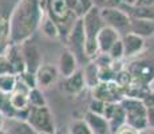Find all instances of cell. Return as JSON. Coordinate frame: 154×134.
<instances>
[{"instance_id": "7", "label": "cell", "mask_w": 154, "mask_h": 134, "mask_svg": "<svg viewBox=\"0 0 154 134\" xmlns=\"http://www.w3.org/2000/svg\"><path fill=\"white\" fill-rule=\"evenodd\" d=\"M85 30H83V22L82 17H76V20L74 22L72 27H71L69 36H67V42H69V47L67 48L71 50L78 58L79 54H83L85 56Z\"/></svg>"}, {"instance_id": "18", "label": "cell", "mask_w": 154, "mask_h": 134, "mask_svg": "<svg viewBox=\"0 0 154 134\" xmlns=\"http://www.w3.org/2000/svg\"><path fill=\"white\" fill-rule=\"evenodd\" d=\"M129 32L138 35L143 38H152L154 35V20H146V19H133L130 17V26Z\"/></svg>"}, {"instance_id": "4", "label": "cell", "mask_w": 154, "mask_h": 134, "mask_svg": "<svg viewBox=\"0 0 154 134\" xmlns=\"http://www.w3.org/2000/svg\"><path fill=\"white\" fill-rule=\"evenodd\" d=\"M99 14L105 26L117 30L118 32H129L130 16L122 8H99Z\"/></svg>"}, {"instance_id": "5", "label": "cell", "mask_w": 154, "mask_h": 134, "mask_svg": "<svg viewBox=\"0 0 154 134\" xmlns=\"http://www.w3.org/2000/svg\"><path fill=\"white\" fill-rule=\"evenodd\" d=\"M23 61H24L26 73L35 75L38 68L42 66V54H40L39 46L34 40L28 39L20 44Z\"/></svg>"}, {"instance_id": "35", "label": "cell", "mask_w": 154, "mask_h": 134, "mask_svg": "<svg viewBox=\"0 0 154 134\" xmlns=\"http://www.w3.org/2000/svg\"><path fill=\"white\" fill-rule=\"evenodd\" d=\"M133 7H154V0H137Z\"/></svg>"}, {"instance_id": "11", "label": "cell", "mask_w": 154, "mask_h": 134, "mask_svg": "<svg viewBox=\"0 0 154 134\" xmlns=\"http://www.w3.org/2000/svg\"><path fill=\"white\" fill-rule=\"evenodd\" d=\"M58 70L50 63H42V66L38 68V71L35 73V83L36 87H39L40 90L50 87L56 82L58 78Z\"/></svg>"}, {"instance_id": "14", "label": "cell", "mask_w": 154, "mask_h": 134, "mask_svg": "<svg viewBox=\"0 0 154 134\" xmlns=\"http://www.w3.org/2000/svg\"><path fill=\"white\" fill-rule=\"evenodd\" d=\"M4 54L7 56L8 62H10L11 67L15 75H20L26 71V66H24V61H23V55H22V50H20V44H12L8 43L5 46Z\"/></svg>"}, {"instance_id": "24", "label": "cell", "mask_w": 154, "mask_h": 134, "mask_svg": "<svg viewBox=\"0 0 154 134\" xmlns=\"http://www.w3.org/2000/svg\"><path fill=\"white\" fill-rule=\"evenodd\" d=\"M71 12H75L78 17H82L83 15L93 7L91 0H67Z\"/></svg>"}, {"instance_id": "33", "label": "cell", "mask_w": 154, "mask_h": 134, "mask_svg": "<svg viewBox=\"0 0 154 134\" xmlns=\"http://www.w3.org/2000/svg\"><path fill=\"white\" fill-rule=\"evenodd\" d=\"M114 134H138V130H135L134 127H131L130 125L125 123L123 126H121Z\"/></svg>"}, {"instance_id": "39", "label": "cell", "mask_w": 154, "mask_h": 134, "mask_svg": "<svg viewBox=\"0 0 154 134\" xmlns=\"http://www.w3.org/2000/svg\"><path fill=\"white\" fill-rule=\"evenodd\" d=\"M138 134H150V133H149V129H145V130H140Z\"/></svg>"}, {"instance_id": "26", "label": "cell", "mask_w": 154, "mask_h": 134, "mask_svg": "<svg viewBox=\"0 0 154 134\" xmlns=\"http://www.w3.org/2000/svg\"><path fill=\"white\" fill-rule=\"evenodd\" d=\"M107 55L110 56V59L112 62H121L122 59H125V50H123L122 38L112 44V47L109 50Z\"/></svg>"}, {"instance_id": "2", "label": "cell", "mask_w": 154, "mask_h": 134, "mask_svg": "<svg viewBox=\"0 0 154 134\" xmlns=\"http://www.w3.org/2000/svg\"><path fill=\"white\" fill-rule=\"evenodd\" d=\"M121 105L126 111V123L134 127L135 130H145L147 129L146 122V106L143 105L141 99L137 98L123 97L121 101Z\"/></svg>"}, {"instance_id": "32", "label": "cell", "mask_w": 154, "mask_h": 134, "mask_svg": "<svg viewBox=\"0 0 154 134\" xmlns=\"http://www.w3.org/2000/svg\"><path fill=\"white\" fill-rule=\"evenodd\" d=\"M146 122H147V129L154 130V106L146 107Z\"/></svg>"}, {"instance_id": "31", "label": "cell", "mask_w": 154, "mask_h": 134, "mask_svg": "<svg viewBox=\"0 0 154 134\" xmlns=\"http://www.w3.org/2000/svg\"><path fill=\"white\" fill-rule=\"evenodd\" d=\"M103 107H105V102H102V101H98V99H93V102H91L88 111H93V113H95V114H100V115H102Z\"/></svg>"}, {"instance_id": "40", "label": "cell", "mask_w": 154, "mask_h": 134, "mask_svg": "<svg viewBox=\"0 0 154 134\" xmlns=\"http://www.w3.org/2000/svg\"><path fill=\"white\" fill-rule=\"evenodd\" d=\"M149 133H150V134H154V130H153V129H149Z\"/></svg>"}, {"instance_id": "41", "label": "cell", "mask_w": 154, "mask_h": 134, "mask_svg": "<svg viewBox=\"0 0 154 134\" xmlns=\"http://www.w3.org/2000/svg\"><path fill=\"white\" fill-rule=\"evenodd\" d=\"M0 134H4V133H3V132H0Z\"/></svg>"}, {"instance_id": "23", "label": "cell", "mask_w": 154, "mask_h": 134, "mask_svg": "<svg viewBox=\"0 0 154 134\" xmlns=\"http://www.w3.org/2000/svg\"><path fill=\"white\" fill-rule=\"evenodd\" d=\"M17 85V75L15 74H5L0 76V93L10 95Z\"/></svg>"}, {"instance_id": "25", "label": "cell", "mask_w": 154, "mask_h": 134, "mask_svg": "<svg viewBox=\"0 0 154 134\" xmlns=\"http://www.w3.org/2000/svg\"><path fill=\"white\" fill-rule=\"evenodd\" d=\"M28 101H29V107H43L47 106L46 98H44L43 90L39 87H32L28 91Z\"/></svg>"}, {"instance_id": "21", "label": "cell", "mask_w": 154, "mask_h": 134, "mask_svg": "<svg viewBox=\"0 0 154 134\" xmlns=\"http://www.w3.org/2000/svg\"><path fill=\"white\" fill-rule=\"evenodd\" d=\"M107 122H109V126H110L111 133H115L121 126H123V125L126 123V111H125V109H123L119 102L115 103L114 111H112L110 120H109Z\"/></svg>"}, {"instance_id": "10", "label": "cell", "mask_w": 154, "mask_h": 134, "mask_svg": "<svg viewBox=\"0 0 154 134\" xmlns=\"http://www.w3.org/2000/svg\"><path fill=\"white\" fill-rule=\"evenodd\" d=\"M129 73L131 74L134 80L147 86L154 79V66L149 61H140L134 63L129 68Z\"/></svg>"}, {"instance_id": "29", "label": "cell", "mask_w": 154, "mask_h": 134, "mask_svg": "<svg viewBox=\"0 0 154 134\" xmlns=\"http://www.w3.org/2000/svg\"><path fill=\"white\" fill-rule=\"evenodd\" d=\"M0 111L5 115V117H14V110L10 105V101H8V95L0 93Z\"/></svg>"}, {"instance_id": "6", "label": "cell", "mask_w": 154, "mask_h": 134, "mask_svg": "<svg viewBox=\"0 0 154 134\" xmlns=\"http://www.w3.org/2000/svg\"><path fill=\"white\" fill-rule=\"evenodd\" d=\"M93 97L94 99L102 101V102H119L118 97L122 101L123 89L115 80H112V82H99L95 87H93Z\"/></svg>"}, {"instance_id": "19", "label": "cell", "mask_w": 154, "mask_h": 134, "mask_svg": "<svg viewBox=\"0 0 154 134\" xmlns=\"http://www.w3.org/2000/svg\"><path fill=\"white\" fill-rule=\"evenodd\" d=\"M86 83H85V78H83V73L81 70H78L76 73H74L69 78H64V85L63 89L66 90L67 94L70 95H78L85 90Z\"/></svg>"}, {"instance_id": "1", "label": "cell", "mask_w": 154, "mask_h": 134, "mask_svg": "<svg viewBox=\"0 0 154 134\" xmlns=\"http://www.w3.org/2000/svg\"><path fill=\"white\" fill-rule=\"evenodd\" d=\"M47 14V0H19L8 19L10 42L22 44L32 38L39 30L44 15Z\"/></svg>"}, {"instance_id": "27", "label": "cell", "mask_w": 154, "mask_h": 134, "mask_svg": "<svg viewBox=\"0 0 154 134\" xmlns=\"http://www.w3.org/2000/svg\"><path fill=\"white\" fill-rule=\"evenodd\" d=\"M10 42V24L8 19L0 15V48L3 46H7Z\"/></svg>"}, {"instance_id": "8", "label": "cell", "mask_w": 154, "mask_h": 134, "mask_svg": "<svg viewBox=\"0 0 154 134\" xmlns=\"http://www.w3.org/2000/svg\"><path fill=\"white\" fill-rule=\"evenodd\" d=\"M28 91L29 87L24 85L19 78H17V85L15 90L8 95V101L12 107L14 111H26L29 109V101H28Z\"/></svg>"}, {"instance_id": "22", "label": "cell", "mask_w": 154, "mask_h": 134, "mask_svg": "<svg viewBox=\"0 0 154 134\" xmlns=\"http://www.w3.org/2000/svg\"><path fill=\"white\" fill-rule=\"evenodd\" d=\"M83 73V78H85V83L87 87H95L99 83V78H98V66H97L94 62H91L87 67L85 68Z\"/></svg>"}, {"instance_id": "15", "label": "cell", "mask_w": 154, "mask_h": 134, "mask_svg": "<svg viewBox=\"0 0 154 134\" xmlns=\"http://www.w3.org/2000/svg\"><path fill=\"white\" fill-rule=\"evenodd\" d=\"M3 133L4 134H36V132L26 121V118L23 120V118H17L15 115L5 118Z\"/></svg>"}, {"instance_id": "30", "label": "cell", "mask_w": 154, "mask_h": 134, "mask_svg": "<svg viewBox=\"0 0 154 134\" xmlns=\"http://www.w3.org/2000/svg\"><path fill=\"white\" fill-rule=\"evenodd\" d=\"M5 74H14V71H12L10 62H8L7 56L2 52L0 54V76L5 75Z\"/></svg>"}, {"instance_id": "17", "label": "cell", "mask_w": 154, "mask_h": 134, "mask_svg": "<svg viewBox=\"0 0 154 134\" xmlns=\"http://www.w3.org/2000/svg\"><path fill=\"white\" fill-rule=\"evenodd\" d=\"M47 12L55 20H66L70 16L71 10L67 0H47Z\"/></svg>"}, {"instance_id": "34", "label": "cell", "mask_w": 154, "mask_h": 134, "mask_svg": "<svg viewBox=\"0 0 154 134\" xmlns=\"http://www.w3.org/2000/svg\"><path fill=\"white\" fill-rule=\"evenodd\" d=\"M123 2L122 0H106L105 5L102 8H122Z\"/></svg>"}, {"instance_id": "3", "label": "cell", "mask_w": 154, "mask_h": 134, "mask_svg": "<svg viewBox=\"0 0 154 134\" xmlns=\"http://www.w3.org/2000/svg\"><path fill=\"white\" fill-rule=\"evenodd\" d=\"M26 121L29 126L39 134H54V118L47 106L43 107H29L27 110Z\"/></svg>"}, {"instance_id": "28", "label": "cell", "mask_w": 154, "mask_h": 134, "mask_svg": "<svg viewBox=\"0 0 154 134\" xmlns=\"http://www.w3.org/2000/svg\"><path fill=\"white\" fill-rule=\"evenodd\" d=\"M70 134H93L85 120H75L70 125Z\"/></svg>"}, {"instance_id": "9", "label": "cell", "mask_w": 154, "mask_h": 134, "mask_svg": "<svg viewBox=\"0 0 154 134\" xmlns=\"http://www.w3.org/2000/svg\"><path fill=\"white\" fill-rule=\"evenodd\" d=\"M56 70L63 79L69 78L74 73H76L78 71V58H76V55L69 48L62 50L60 55L58 58Z\"/></svg>"}, {"instance_id": "37", "label": "cell", "mask_w": 154, "mask_h": 134, "mask_svg": "<svg viewBox=\"0 0 154 134\" xmlns=\"http://www.w3.org/2000/svg\"><path fill=\"white\" fill-rule=\"evenodd\" d=\"M5 115L0 111V132H3V127H4V123H5Z\"/></svg>"}, {"instance_id": "36", "label": "cell", "mask_w": 154, "mask_h": 134, "mask_svg": "<svg viewBox=\"0 0 154 134\" xmlns=\"http://www.w3.org/2000/svg\"><path fill=\"white\" fill-rule=\"evenodd\" d=\"M91 3H93L94 7H98V8H102L103 5H105L106 0H91Z\"/></svg>"}, {"instance_id": "20", "label": "cell", "mask_w": 154, "mask_h": 134, "mask_svg": "<svg viewBox=\"0 0 154 134\" xmlns=\"http://www.w3.org/2000/svg\"><path fill=\"white\" fill-rule=\"evenodd\" d=\"M39 28H40V31H42V34L46 38H48V39H58V38L60 36V30H59L58 23L50 16L48 12L44 15Z\"/></svg>"}, {"instance_id": "16", "label": "cell", "mask_w": 154, "mask_h": 134, "mask_svg": "<svg viewBox=\"0 0 154 134\" xmlns=\"http://www.w3.org/2000/svg\"><path fill=\"white\" fill-rule=\"evenodd\" d=\"M85 122L87 123L88 129L93 134H110V126L106 118H103L100 114H95L93 111H86Z\"/></svg>"}, {"instance_id": "38", "label": "cell", "mask_w": 154, "mask_h": 134, "mask_svg": "<svg viewBox=\"0 0 154 134\" xmlns=\"http://www.w3.org/2000/svg\"><path fill=\"white\" fill-rule=\"evenodd\" d=\"M149 90H150V93H152V94L154 95V79L149 83Z\"/></svg>"}, {"instance_id": "12", "label": "cell", "mask_w": 154, "mask_h": 134, "mask_svg": "<svg viewBox=\"0 0 154 134\" xmlns=\"http://www.w3.org/2000/svg\"><path fill=\"white\" fill-rule=\"evenodd\" d=\"M121 38H122V35L117 30L109 26H103L97 35V44H98L99 54H107L109 50L112 47V44L117 40H119Z\"/></svg>"}, {"instance_id": "13", "label": "cell", "mask_w": 154, "mask_h": 134, "mask_svg": "<svg viewBox=\"0 0 154 134\" xmlns=\"http://www.w3.org/2000/svg\"><path fill=\"white\" fill-rule=\"evenodd\" d=\"M123 50H125V58L130 59L140 55L145 50V39L133 32H126L122 36Z\"/></svg>"}]
</instances>
